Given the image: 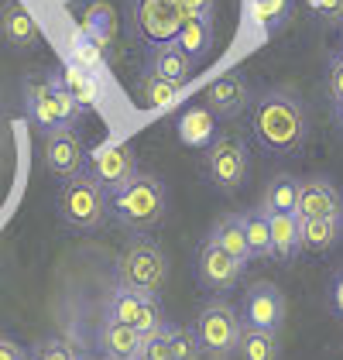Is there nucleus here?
Wrapping results in <instances>:
<instances>
[{
  "label": "nucleus",
  "instance_id": "nucleus-1",
  "mask_svg": "<svg viewBox=\"0 0 343 360\" xmlns=\"http://www.w3.org/2000/svg\"><path fill=\"white\" fill-rule=\"evenodd\" d=\"M251 131L268 155H299L309 141V117L292 89H264L251 110Z\"/></svg>",
  "mask_w": 343,
  "mask_h": 360
},
{
  "label": "nucleus",
  "instance_id": "nucleus-2",
  "mask_svg": "<svg viewBox=\"0 0 343 360\" xmlns=\"http://www.w3.org/2000/svg\"><path fill=\"white\" fill-rule=\"evenodd\" d=\"M110 210L120 226L134 230V233H148L155 230L158 223L165 220V210H169V195H165V186L148 175V172H138L127 186H120L110 199Z\"/></svg>",
  "mask_w": 343,
  "mask_h": 360
},
{
  "label": "nucleus",
  "instance_id": "nucleus-3",
  "mask_svg": "<svg viewBox=\"0 0 343 360\" xmlns=\"http://www.w3.org/2000/svg\"><path fill=\"white\" fill-rule=\"evenodd\" d=\"M56 202H58V217L69 223V226H76V230H96V226H103L107 210H110L103 186L89 172H79V175L65 179Z\"/></svg>",
  "mask_w": 343,
  "mask_h": 360
},
{
  "label": "nucleus",
  "instance_id": "nucleus-4",
  "mask_svg": "<svg viewBox=\"0 0 343 360\" xmlns=\"http://www.w3.org/2000/svg\"><path fill=\"white\" fill-rule=\"evenodd\" d=\"M117 278H120V285H127L134 292L158 295L165 278H169V257H165V250L158 248L151 237H134L124 248V254H120Z\"/></svg>",
  "mask_w": 343,
  "mask_h": 360
},
{
  "label": "nucleus",
  "instance_id": "nucleus-5",
  "mask_svg": "<svg viewBox=\"0 0 343 360\" xmlns=\"http://www.w3.org/2000/svg\"><path fill=\"white\" fill-rule=\"evenodd\" d=\"M240 330H244L240 312L230 302H224V299H213V302L202 305L200 316H196V326H193L196 340H200V350L206 357H216V360L233 354V347L240 340Z\"/></svg>",
  "mask_w": 343,
  "mask_h": 360
},
{
  "label": "nucleus",
  "instance_id": "nucleus-6",
  "mask_svg": "<svg viewBox=\"0 0 343 360\" xmlns=\"http://www.w3.org/2000/svg\"><path fill=\"white\" fill-rule=\"evenodd\" d=\"M247 168H251V155L244 138L237 134H216L213 144L206 148V179L220 193H237L247 179Z\"/></svg>",
  "mask_w": 343,
  "mask_h": 360
},
{
  "label": "nucleus",
  "instance_id": "nucleus-7",
  "mask_svg": "<svg viewBox=\"0 0 343 360\" xmlns=\"http://www.w3.org/2000/svg\"><path fill=\"white\" fill-rule=\"evenodd\" d=\"M86 172L103 186V193H117L138 175V155L131 141H107L86 158Z\"/></svg>",
  "mask_w": 343,
  "mask_h": 360
},
{
  "label": "nucleus",
  "instance_id": "nucleus-8",
  "mask_svg": "<svg viewBox=\"0 0 343 360\" xmlns=\"http://www.w3.org/2000/svg\"><path fill=\"white\" fill-rule=\"evenodd\" d=\"M131 31L138 41L151 49L175 41L179 21H175L172 0H131Z\"/></svg>",
  "mask_w": 343,
  "mask_h": 360
},
{
  "label": "nucleus",
  "instance_id": "nucleus-9",
  "mask_svg": "<svg viewBox=\"0 0 343 360\" xmlns=\"http://www.w3.org/2000/svg\"><path fill=\"white\" fill-rule=\"evenodd\" d=\"M41 158H45V168L65 182V179L86 172L89 151H86V144L76 127H58V131H48L41 138Z\"/></svg>",
  "mask_w": 343,
  "mask_h": 360
},
{
  "label": "nucleus",
  "instance_id": "nucleus-10",
  "mask_svg": "<svg viewBox=\"0 0 343 360\" xmlns=\"http://www.w3.org/2000/svg\"><path fill=\"white\" fill-rule=\"evenodd\" d=\"M240 323L247 330H264V333H278L285 323V295L278 292V285L271 281H254L244 295V312Z\"/></svg>",
  "mask_w": 343,
  "mask_h": 360
},
{
  "label": "nucleus",
  "instance_id": "nucleus-11",
  "mask_svg": "<svg viewBox=\"0 0 343 360\" xmlns=\"http://www.w3.org/2000/svg\"><path fill=\"white\" fill-rule=\"evenodd\" d=\"M202 107L213 113V117H224V120H233L251 107V83L244 72L230 69L224 76H216L213 83L202 89Z\"/></svg>",
  "mask_w": 343,
  "mask_h": 360
},
{
  "label": "nucleus",
  "instance_id": "nucleus-12",
  "mask_svg": "<svg viewBox=\"0 0 343 360\" xmlns=\"http://www.w3.org/2000/svg\"><path fill=\"white\" fill-rule=\"evenodd\" d=\"M244 275V264L233 261L227 250H220L213 240H202L200 254H196V278L209 292H230Z\"/></svg>",
  "mask_w": 343,
  "mask_h": 360
},
{
  "label": "nucleus",
  "instance_id": "nucleus-13",
  "mask_svg": "<svg viewBox=\"0 0 343 360\" xmlns=\"http://www.w3.org/2000/svg\"><path fill=\"white\" fill-rule=\"evenodd\" d=\"M299 220L309 217H343V195L330 179H299V206H295Z\"/></svg>",
  "mask_w": 343,
  "mask_h": 360
},
{
  "label": "nucleus",
  "instance_id": "nucleus-14",
  "mask_svg": "<svg viewBox=\"0 0 343 360\" xmlns=\"http://www.w3.org/2000/svg\"><path fill=\"white\" fill-rule=\"evenodd\" d=\"M96 347L107 360H141L144 357V336L134 326H124L114 319H103L96 333Z\"/></svg>",
  "mask_w": 343,
  "mask_h": 360
},
{
  "label": "nucleus",
  "instance_id": "nucleus-15",
  "mask_svg": "<svg viewBox=\"0 0 343 360\" xmlns=\"http://www.w3.org/2000/svg\"><path fill=\"white\" fill-rule=\"evenodd\" d=\"M0 38L11 49H21V52L31 49V45H38V25H34V18L18 0L0 4Z\"/></svg>",
  "mask_w": 343,
  "mask_h": 360
},
{
  "label": "nucleus",
  "instance_id": "nucleus-16",
  "mask_svg": "<svg viewBox=\"0 0 343 360\" xmlns=\"http://www.w3.org/2000/svg\"><path fill=\"white\" fill-rule=\"evenodd\" d=\"M25 103H28V117L41 127V134L65 127V120H62V113H58L56 93H52L48 79H31V83L25 86Z\"/></svg>",
  "mask_w": 343,
  "mask_h": 360
},
{
  "label": "nucleus",
  "instance_id": "nucleus-17",
  "mask_svg": "<svg viewBox=\"0 0 343 360\" xmlns=\"http://www.w3.org/2000/svg\"><path fill=\"white\" fill-rule=\"evenodd\" d=\"M175 131H179L182 144H189V148H209V144H213V138H216V117L206 110L202 103H196V107H186V110L179 113Z\"/></svg>",
  "mask_w": 343,
  "mask_h": 360
},
{
  "label": "nucleus",
  "instance_id": "nucleus-18",
  "mask_svg": "<svg viewBox=\"0 0 343 360\" xmlns=\"http://www.w3.org/2000/svg\"><path fill=\"white\" fill-rule=\"evenodd\" d=\"M206 240H213L220 250H227L233 261H240L244 268H247V261H251V248H247V237H244V220H240V213H227V217H220V220L213 223V230H209V237Z\"/></svg>",
  "mask_w": 343,
  "mask_h": 360
},
{
  "label": "nucleus",
  "instance_id": "nucleus-19",
  "mask_svg": "<svg viewBox=\"0 0 343 360\" xmlns=\"http://www.w3.org/2000/svg\"><path fill=\"white\" fill-rule=\"evenodd\" d=\"M193 69H196V62L186 56L175 41L151 49V72H158V76H162V79H169V83L186 86L189 79H193Z\"/></svg>",
  "mask_w": 343,
  "mask_h": 360
},
{
  "label": "nucleus",
  "instance_id": "nucleus-20",
  "mask_svg": "<svg viewBox=\"0 0 343 360\" xmlns=\"http://www.w3.org/2000/svg\"><path fill=\"white\" fill-rule=\"evenodd\" d=\"M268 226H271V257L292 261V257L302 250L299 217H295V213H268Z\"/></svg>",
  "mask_w": 343,
  "mask_h": 360
},
{
  "label": "nucleus",
  "instance_id": "nucleus-21",
  "mask_svg": "<svg viewBox=\"0 0 343 360\" xmlns=\"http://www.w3.org/2000/svg\"><path fill=\"white\" fill-rule=\"evenodd\" d=\"M299 237L306 250H330L343 237V217H309L299 220Z\"/></svg>",
  "mask_w": 343,
  "mask_h": 360
},
{
  "label": "nucleus",
  "instance_id": "nucleus-22",
  "mask_svg": "<svg viewBox=\"0 0 343 360\" xmlns=\"http://www.w3.org/2000/svg\"><path fill=\"white\" fill-rule=\"evenodd\" d=\"M114 31H117V14L110 4H103V0H96V4H89L83 14V38L86 41H93V45H100L103 52L110 49V41H114Z\"/></svg>",
  "mask_w": 343,
  "mask_h": 360
},
{
  "label": "nucleus",
  "instance_id": "nucleus-23",
  "mask_svg": "<svg viewBox=\"0 0 343 360\" xmlns=\"http://www.w3.org/2000/svg\"><path fill=\"white\" fill-rule=\"evenodd\" d=\"M175 45L186 52V56L193 58V62H200V58L209 56V45H213V21H202V18H193V21H186V25H179V34H175Z\"/></svg>",
  "mask_w": 343,
  "mask_h": 360
},
{
  "label": "nucleus",
  "instance_id": "nucleus-24",
  "mask_svg": "<svg viewBox=\"0 0 343 360\" xmlns=\"http://www.w3.org/2000/svg\"><path fill=\"white\" fill-rule=\"evenodd\" d=\"M299 206V179L295 175H275L264 189L261 210L264 213H295Z\"/></svg>",
  "mask_w": 343,
  "mask_h": 360
},
{
  "label": "nucleus",
  "instance_id": "nucleus-25",
  "mask_svg": "<svg viewBox=\"0 0 343 360\" xmlns=\"http://www.w3.org/2000/svg\"><path fill=\"white\" fill-rule=\"evenodd\" d=\"M233 354L240 360H278V333H264V330H240V340L233 347Z\"/></svg>",
  "mask_w": 343,
  "mask_h": 360
},
{
  "label": "nucleus",
  "instance_id": "nucleus-26",
  "mask_svg": "<svg viewBox=\"0 0 343 360\" xmlns=\"http://www.w3.org/2000/svg\"><path fill=\"white\" fill-rule=\"evenodd\" d=\"M179 89L182 86L169 83V79H162L158 72H141V79H138V103H141L144 110H162V107H169L172 100L179 96Z\"/></svg>",
  "mask_w": 343,
  "mask_h": 360
},
{
  "label": "nucleus",
  "instance_id": "nucleus-27",
  "mask_svg": "<svg viewBox=\"0 0 343 360\" xmlns=\"http://www.w3.org/2000/svg\"><path fill=\"white\" fill-rule=\"evenodd\" d=\"M58 76H62V86L72 93V100H76L83 110L96 103L100 86H96V79H93V72H89V69H83V65H76V62H72V65H65Z\"/></svg>",
  "mask_w": 343,
  "mask_h": 360
},
{
  "label": "nucleus",
  "instance_id": "nucleus-28",
  "mask_svg": "<svg viewBox=\"0 0 343 360\" xmlns=\"http://www.w3.org/2000/svg\"><path fill=\"white\" fill-rule=\"evenodd\" d=\"M240 220H244V237H247L251 257H271V226H268V213H264V210H251V213H240Z\"/></svg>",
  "mask_w": 343,
  "mask_h": 360
},
{
  "label": "nucleus",
  "instance_id": "nucleus-29",
  "mask_svg": "<svg viewBox=\"0 0 343 360\" xmlns=\"http://www.w3.org/2000/svg\"><path fill=\"white\" fill-rule=\"evenodd\" d=\"M138 312H141V292L127 288V285H117L110 292V302H107V319L124 323V326H134L138 323Z\"/></svg>",
  "mask_w": 343,
  "mask_h": 360
},
{
  "label": "nucleus",
  "instance_id": "nucleus-30",
  "mask_svg": "<svg viewBox=\"0 0 343 360\" xmlns=\"http://www.w3.org/2000/svg\"><path fill=\"white\" fill-rule=\"evenodd\" d=\"M165 336H169V357L172 360H200L202 350H200V340L196 333L186 330V326H165Z\"/></svg>",
  "mask_w": 343,
  "mask_h": 360
},
{
  "label": "nucleus",
  "instance_id": "nucleus-31",
  "mask_svg": "<svg viewBox=\"0 0 343 360\" xmlns=\"http://www.w3.org/2000/svg\"><path fill=\"white\" fill-rule=\"evenodd\" d=\"M134 330L141 333V336H155L158 330H165V312H162L158 295L141 292V312H138V323H134Z\"/></svg>",
  "mask_w": 343,
  "mask_h": 360
},
{
  "label": "nucleus",
  "instance_id": "nucleus-32",
  "mask_svg": "<svg viewBox=\"0 0 343 360\" xmlns=\"http://www.w3.org/2000/svg\"><path fill=\"white\" fill-rule=\"evenodd\" d=\"M48 86H52V93H56V103H58V113H62V120H65V127H72L79 117H83V107L72 100V93L62 86V76L58 72H52L48 76Z\"/></svg>",
  "mask_w": 343,
  "mask_h": 360
},
{
  "label": "nucleus",
  "instance_id": "nucleus-33",
  "mask_svg": "<svg viewBox=\"0 0 343 360\" xmlns=\"http://www.w3.org/2000/svg\"><path fill=\"white\" fill-rule=\"evenodd\" d=\"M254 7V18L264 25V28H278L282 21L288 18V7H292V0H254L251 4Z\"/></svg>",
  "mask_w": 343,
  "mask_h": 360
},
{
  "label": "nucleus",
  "instance_id": "nucleus-34",
  "mask_svg": "<svg viewBox=\"0 0 343 360\" xmlns=\"http://www.w3.org/2000/svg\"><path fill=\"white\" fill-rule=\"evenodd\" d=\"M34 360H76V354H72V347L62 343V340H45V343L38 347Z\"/></svg>",
  "mask_w": 343,
  "mask_h": 360
},
{
  "label": "nucleus",
  "instance_id": "nucleus-35",
  "mask_svg": "<svg viewBox=\"0 0 343 360\" xmlns=\"http://www.w3.org/2000/svg\"><path fill=\"white\" fill-rule=\"evenodd\" d=\"M326 86H330V96H333V103H343V62L337 58V52L330 56V69H326Z\"/></svg>",
  "mask_w": 343,
  "mask_h": 360
},
{
  "label": "nucleus",
  "instance_id": "nucleus-36",
  "mask_svg": "<svg viewBox=\"0 0 343 360\" xmlns=\"http://www.w3.org/2000/svg\"><path fill=\"white\" fill-rule=\"evenodd\" d=\"M179 7H186L189 18H202V21H213V7L216 0H175Z\"/></svg>",
  "mask_w": 343,
  "mask_h": 360
},
{
  "label": "nucleus",
  "instance_id": "nucleus-37",
  "mask_svg": "<svg viewBox=\"0 0 343 360\" xmlns=\"http://www.w3.org/2000/svg\"><path fill=\"white\" fill-rule=\"evenodd\" d=\"M313 7L319 11V18H326L330 25L343 21V0H313Z\"/></svg>",
  "mask_w": 343,
  "mask_h": 360
},
{
  "label": "nucleus",
  "instance_id": "nucleus-38",
  "mask_svg": "<svg viewBox=\"0 0 343 360\" xmlns=\"http://www.w3.org/2000/svg\"><path fill=\"white\" fill-rule=\"evenodd\" d=\"M0 360H28V354H25L14 340H4V336H0Z\"/></svg>",
  "mask_w": 343,
  "mask_h": 360
},
{
  "label": "nucleus",
  "instance_id": "nucleus-39",
  "mask_svg": "<svg viewBox=\"0 0 343 360\" xmlns=\"http://www.w3.org/2000/svg\"><path fill=\"white\" fill-rule=\"evenodd\" d=\"M330 299H333V309L343 316V271L333 278V292H330Z\"/></svg>",
  "mask_w": 343,
  "mask_h": 360
},
{
  "label": "nucleus",
  "instance_id": "nucleus-40",
  "mask_svg": "<svg viewBox=\"0 0 343 360\" xmlns=\"http://www.w3.org/2000/svg\"><path fill=\"white\" fill-rule=\"evenodd\" d=\"M337 117H340V124H343V103H337Z\"/></svg>",
  "mask_w": 343,
  "mask_h": 360
},
{
  "label": "nucleus",
  "instance_id": "nucleus-41",
  "mask_svg": "<svg viewBox=\"0 0 343 360\" xmlns=\"http://www.w3.org/2000/svg\"><path fill=\"white\" fill-rule=\"evenodd\" d=\"M337 58H340V62H343V45H340V49H337Z\"/></svg>",
  "mask_w": 343,
  "mask_h": 360
}]
</instances>
